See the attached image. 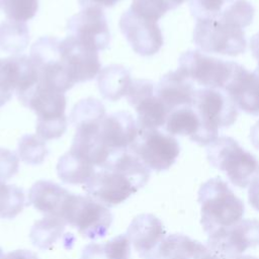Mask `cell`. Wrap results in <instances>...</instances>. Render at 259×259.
<instances>
[{"instance_id": "cell-1", "label": "cell", "mask_w": 259, "mask_h": 259, "mask_svg": "<svg viewBox=\"0 0 259 259\" xmlns=\"http://www.w3.org/2000/svg\"><path fill=\"white\" fill-rule=\"evenodd\" d=\"M150 179V169L130 150L110 156L84 184L88 196L105 206H115L143 188Z\"/></svg>"}, {"instance_id": "cell-2", "label": "cell", "mask_w": 259, "mask_h": 259, "mask_svg": "<svg viewBox=\"0 0 259 259\" xmlns=\"http://www.w3.org/2000/svg\"><path fill=\"white\" fill-rule=\"evenodd\" d=\"M200 224L208 235L232 227L243 220L245 206L227 182L219 177L205 181L198 190Z\"/></svg>"}, {"instance_id": "cell-3", "label": "cell", "mask_w": 259, "mask_h": 259, "mask_svg": "<svg viewBox=\"0 0 259 259\" xmlns=\"http://www.w3.org/2000/svg\"><path fill=\"white\" fill-rule=\"evenodd\" d=\"M192 107L199 117L200 128L191 141L201 146L211 144L219 137V130L232 125L238 116V107L220 89L195 90Z\"/></svg>"}, {"instance_id": "cell-4", "label": "cell", "mask_w": 259, "mask_h": 259, "mask_svg": "<svg viewBox=\"0 0 259 259\" xmlns=\"http://www.w3.org/2000/svg\"><path fill=\"white\" fill-rule=\"evenodd\" d=\"M206 157L235 186L246 188L259 181V161L231 137H218L207 146Z\"/></svg>"}, {"instance_id": "cell-5", "label": "cell", "mask_w": 259, "mask_h": 259, "mask_svg": "<svg viewBox=\"0 0 259 259\" xmlns=\"http://www.w3.org/2000/svg\"><path fill=\"white\" fill-rule=\"evenodd\" d=\"M193 40L203 53L238 56L246 51L244 28L221 12L218 16L196 20Z\"/></svg>"}, {"instance_id": "cell-6", "label": "cell", "mask_w": 259, "mask_h": 259, "mask_svg": "<svg viewBox=\"0 0 259 259\" xmlns=\"http://www.w3.org/2000/svg\"><path fill=\"white\" fill-rule=\"evenodd\" d=\"M24 106L36 114V135L44 141L62 137L68 125L65 115L66 97L64 93L37 85L21 100Z\"/></svg>"}, {"instance_id": "cell-7", "label": "cell", "mask_w": 259, "mask_h": 259, "mask_svg": "<svg viewBox=\"0 0 259 259\" xmlns=\"http://www.w3.org/2000/svg\"><path fill=\"white\" fill-rule=\"evenodd\" d=\"M61 218L90 240L105 237L112 224V214L107 206L88 195L74 193L65 201Z\"/></svg>"}, {"instance_id": "cell-8", "label": "cell", "mask_w": 259, "mask_h": 259, "mask_svg": "<svg viewBox=\"0 0 259 259\" xmlns=\"http://www.w3.org/2000/svg\"><path fill=\"white\" fill-rule=\"evenodd\" d=\"M61 39L42 36L30 48V59L38 73V84L65 93L75 82L61 51Z\"/></svg>"}, {"instance_id": "cell-9", "label": "cell", "mask_w": 259, "mask_h": 259, "mask_svg": "<svg viewBox=\"0 0 259 259\" xmlns=\"http://www.w3.org/2000/svg\"><path fill=\"white\" fill-rule=\"evenodd\" d=\"M238 65L236 62L225 61L193 50L180 56L178 70L203 88L225 90Z\"/></svg>"}, {"instance_id": "cell-10", "label": "cell", "mask_w": 259, "mask_h": 259, "mask_svg": "<svg viewBox=\"0 0 259 259\" xmlns=\"http://www.w3.org/2000/svg\"><path fill=\"white\" fill-rule=\"evenodd\" d=\"M128 150L149 169L164 171L175 163L180 153V146L169 134L158 130H145L139 131L136 141Z\"/></svg>"}, {"instance_id": "cell-11", "label": "cell", "mask_w": 259, "mask_h": 259, "mask_svg": "<svg viewBox=\"0 0 259 259\" xmlns=\"http://www.w3.org/2000/svg\"><path fill=\"white\" fill-rule=\"evenodd\" d=\"M206 246L220 259H238L248 248L259 246V221L241 220L208 235Z\"/></svg>"}, {"instance_id": "cell-12", "label": "cell", "mask_w": 259, "mask_h": 259, "mask_svg": "<svg viewBox=\"0 0 259 259\" xmlns=\"http://www.w3.org/2000/svg\"><path fill=\"white\" fill-rule=\"evenodd\" d=\"M38 83V73L30 57L17 55L0 59V106L15 92L19 100Z\"/></svg>"}, {"instance_id": "cell-13", "label": "cell", "mask_w": 259, "mask_h": 259, "mask_svg": "<svg viewBox=\"0 0 259 259\" xmlns=\"http://www.w3.org/2000/svg\"><path fill=\"white\" fill-rule=\"evenodd\" d=\"M68 35L92 51H103L110 42V32L103 9L88 6L73 15L67 23Z\"/></svg>"}, {"instance_id": "cell-14", "label": "cell", "mask_w": 259, "mask_h": 259, "mask_svg": "<svg viewBox=\"0 0 259 259\" xmlns=\"http://www.w3.org/2000/svg\"><path fill=\"white\" fill-rule=\"evenodd\" d=\"M126 99L137 111L139 131L157 130L166 123L169 111L156 96L153 82L145 79L133 80Z\"/></svg>"}, {"instance_id": "cell-15", "label": "cell", "mask_w": 259, "mask_h": 259, "mask_svg": "<svg viewBox=\"0 0 259 259\" xmlns=\"http://www.w3.org/2000/svg\"><path fill=\"white\" fill-rule=\"evenodd\" d=\"M118 24L120 31L138 55L153 56L162 48L164 40L158 22L146 19L128 8L121 14Z\"/></svg>"}, {"instance_id": "cell-16", "label": "cell", "mask_w": 259, "mask_h": 259, "mask_svg": "<svg viewBox=\"0 0 259 259\" xmlns=\"http://www.w3.org/2000/svg\"><path fill=\"white\" fill-rule=\"evenodd\" d=\"M125 235L142 259H161L160 250L166 239V230L156 215L142 213L135 217Z\"/></svg>"}, {"instance_id": "cell-17", "label": "cell", "mask_w": 259, "mask_h": 259, "mask_svg": "<svg viewBox=\"0 0 259 259\" xmlns=\"http://www.w3.org/2000/svg\"><path fill=\"white\" fill-rule=\"evenodd\" d=\"M138 134L137 121L128 111H117L105 115L100 123V139L111 155L128 150Z\"/></svg>"}, {"instance_id": "cell-18", "label": "cell", "mask_w": 259, "mask_h": 259, "mask_svg": "<svg viewBox=\"0 0 259 259\" xmlns=\"http://www.w3.org/2000/svg\"><path fill=\"white\" fill-rule=\"evenodd\" d=\"M235 105L248 114L259 116V69L249 72L238 65L235 74L224 90Z\"/></svg>"}, {"instance_id": "cell-19", "label": "cell", "mask_w": 259, "mask_h": 259, "mask_svg": "<svg viewBox=\"0 0 259 259\" xmlns=\"http://www.w3.org/2000/svg\"><path fill=\"white\" fill-rule=\"evenodd\" d=\"M61 49L76 84L92 80L100 72L101 64L96 51L85 48L69 35L61 39Z\"/></svg>"}, {"instance_id": "cell-20", "label": "cell", "mask_w": 259, "mask_h": 259, "mask_svg": "<svg viewBox=\"0 0 259 259\" xmlns=\"http://www.w3.org/2000/svg\"><path fill=\"white\" fill-rule=\"evenodd\" d=\"M195 90L192 81L177 69L161 78L156 86L155 94L170 113L182 106H192Z\"/></svg>"}, {"instance_id": "cell-21", "label": "cell", "mask_w": 259, "mask_h": 259, "mask_svg": "<svg viewBox=\"0 0 259 259\" xmlns=\"http://www.w3.org/2000/svg\"><path fill=\"white\" fill-rule=\"evenodd\" d=\"M70 194V191L55 182L38 180L29 189L28 205H33L46 215L61 218L64 203Z\"/></svg>"}, {"instance_id": "cell-22", "label": "cell", "mask_w": 259, "mask_h": 259, "mask_svg": "<svg viewBox=\"0 0 259 259\" xmlns=\"http://www.w3.org/2000/svg\"><path fill=\"white\" fill-rule=\"evenodd\" d=\"M161 259H220L207 246L182 234L166 237L160 250Z\"/></svg>"}, {"instance_id": "cell-23", "label": "cell", "mask_w": 259, "mask_h": 259, "mask_svg": "<svg viewBox=\"0 0 259 259\" xmlns=\"http://www.w3.org/2000/svg\"><path fill=\"white\" fill-rule=\"evenodd\" d=\"M98 89L101 96L109 101H117L126 96L133 83L131 72L122 65H109L98 73Z\"/></svg>"}, {"instance_id": "cell-24", "label": "cell", "mask_w": 259, "mask_h": 259, "mask_svg": "<svg viewBox=\"0 0 259 259\" xmlns=\"http://www.w3.org/2000/svg\"><path fill=\"white\" fill-rule=\"evenodd\" d=\"M96 167L74 151L69 150L57 164L59 178L68 184H85L94 174Z\"/></svg>"}, {"instance_id": "cell-25", "label": "cell", "mask_w": 259, "mask_h": 259, "mask_svg": "<svg viewBox=\"0 0 259 259\" xmlns=\"http://www.w3.org/2000/svg\"><path fill=\"white\" fill-rule=\"evenodd\" d=\"M131 241L125 234L104 243H91L84 247L81 259H130Z\"/></svg>"}, {"instance_id": "cell-26", "label": "cell", "mask_w": 259, "mask_h": 259, "mask_svg": "<svg viewBox=\"0 0 259 259\" xmlns=\"http://www.w3.org/2000/svg\"><path fill=\"white\" fill-rule=\"evenodd\" d=\"M66 225V222L60 217L46 215L31 227L30 241L39 249H50L62 236Z\"/></svg>"}, {"instance_id": "cell-27", "label": "cell", "mask_w": 259, "mask_h": 259, "mask_svg": "<svg viewBox=\"0 0 259 259\" xmlns=\"http://www.w3.org/2000/svg\"><path fill=\"white\" fill-rule=\"evenodd\" d=\"M29 41V31L25 22L7 19L0 23V49L6 53L19 54Z\"/></svg>"}, {"instance_id": "cell-28", "label": "cell", "mask_w": 259, "mask_h": 259, "mask_svg": "<svg viewBox=\"0 0 259 259\" xmlns=\"http://www.w3.org/2000/svg\"><path fill=\"white\" fill-rule=\"evenodd\" d=\"M165 127L171 136H188L191 140L200 128V120L192 106H182L169 113Z\"/></svg>"}, {"instance_id": "cell-29", "label": "cell", "mask_w": 259, "mask_h": 259, "mask_svg": "<svg viewBox=\"0 0 259 259\" xmlns=\"http://www.w3.org/2000/svg\"><path fill=\"white\" fill-rule=\"evenodd\" d=\"M24 205L25 196L22 188L0 180V218L13 219L22 211Z\"/></svg>"}, {"instance_id": "cell-30", "label": "cell", "mask_w": 259, "mask_h": 259, "mask_svg": "<svg viewBox=\"0 0 259 259\" xmlns=\"http://www.w3.org/2000/svg\"><path fill=\"white\" fill-rule=\"evenodd\" d=\"M20 159L30 165H38L44 162L49 154L46 143L37 135H25L18 143Z\"/></svg>"}, {"instance_id": "cell-31", "label": "cell", "mask_w": 259, "mask_h": 259, "mask_svg": "<svg viewBox=\"0 0 259 259\" xmlns=\"http://www.w3.org/2000/svg\"><path fill=\"white\" fill-rule=\"evenodd\" d=\"M105 116V107L98 99L88 97L76 103L71 111L70 120L73 125L81 122L100 120Z\"/></svg>"}, {"instance_id": "cell-32", "label": "cell", "mask_w": 259, "mask_h": 259, "mask_svg": "<svg viewBox=\"0 0 259 259\" xmlns=\"http://www.w3.org/2000/svg\"><path fill=\"white\" fill-rule=\"evenodd\" d=\"M2 9L8 19L25 22L38 10V0H0Z\"/></svg>"}, {"instance_id": "cell-33", "label": "cell", "mask_w": 259, "mask_h": 259, "mask_svg": "<svg viewBox=\"0 0 259 259\" xmlns=\"http://www.w3.org/2000/svg\"><path fill=\"white\" fill-rule=\"evenodd\" d=\"M130 9L146 19L158 22L171 7L167 0H133Z\"/></svg>"}, {"instance_id": "cell-34", "label": "cell", "mask_w": 259, "mask_h": 259, "mask_svg": "<svg viewBox=\"0 0 259 259\" xmlns=\"http://www.w3.org/2000/svg\"><path fill=\"white\" fill-rule=\"evenodd\" d=\"M229 0H190L189 8L192 16L199 19L212 18L218 16Z\"/></svg>"}, {"instance_id": "cell-35", "label": "cell", "mask_w": 259, "mask_h": 259, "mask_svg": "<svg viewBox=\"0 0 259 259\" xmlns=\"http://www.w3.org/2000/svg\"><path fill=\"white\" fill-rule=\"evenodd\" d=\"M19 168L17 155L4 148H0V180H8L14 176Z\"/></svg>"}, {"instance_id": "cell-36", "label": "cell", "mask_w": 259, "mask_h": 259, "mask_svg": "<svg viewBox=\"0 0 259 259\" xmlns=\"http://www.w3.org/2000/svg\"><path fill=\"white\" fill-rule=\"evenodd\" d=\"M82 8L88 6H97L100 8H107L114 6L120 0H78Z\"/></svg>"}, {"instance_id": "cell-37", "label": "cell", "mask_w": 259, "mask_h": 259, "mask_svg": "<svg viewBox=\"0 0 259 259\" xmlns=\"http://www.w3.org/2000/svg\"><path fill=\"white\" fill-rule=\"evenodd\" d=\"M2 259H38V257L29 250H14L4 255Z\"/></svg>"}, {"instance_id": "cell-38", "label": "cell", "mask_w": 259, "mask_h": 259, "mask_svg": "<svg viewBox=\"0 0 259 259\" xmlns=\"http://www.w3.org/2000/svg\"><path fill=\"white\" fill-rule=\"evenodd\" d=\"M248 199L250 204L259 211V181L250 186L248 191Z\"/></svg>"}, {"instance_id": "cell-39", "label": "cell", "mask_w": 259, "mask_h": 259, "mask_svg": "<svg viewBox=\"0 0 259 259\" xmlns=\"http://www.w3.org/2000/svg\"><path fill=\"white\" fill-rule=\"evenodd\" d=\"M250 48H251V52H252L254 58L257 60V63H258L257 68L259 69V31L251 37Z\"/></svg>"}, {"instance_id": "cell-40", "label": "cell", "mask_w": 259, "mask_h": 259, "mask_svg": "<svg viewBox=\"0 0 259 259\" xmlns=\"http://www.w3.org/2000/svg\"><path fill=\"white\" fill-rule=\"evenodd\" d=\"M250 139L253 146L259 150V120L251 127Z\"/></svg>"}, {"instance_id": "cell-41", "label": "cell", "mask_w": 259, "mask_h": 259, "mask_svg": "<svg viewBox=\"0 0 259 259\" xmlns=\"http://www.w3.org/2000/svg\"><path fill=\"white\" fill-rule=\"evenodd\" d=\"M185 1H187V0H167V2L169 3L171 9H174V8L178 7L179 5H181L182 3H184Z\"/></svg>"}, {"instance_id": "cell-42", "label": "cell", "mask_w": 259, "mask_h": 259, "mask_svg": "<svg viewBox=\"0 0 259 259\" xmlns=\"http://www.w3.org/2000/svg\"><path fill=\"white\" fill-rule=\"evenodd\" d=\"M238 259H258V258H256V257H254V256H251V255H245V256H241V257H239Z\"/></svg>"}, {"instance_id": "cell-43", "label": "cell", "mask_w": 259, "mask_h": 259, "mask_svg": "<svg viewBox=\"0 0 259 259\" xmlns=\"http://www.w3.org/2000/svg\"><path fill=\"white\" fill-rule=\"evenodd\" d=\"M3 256H4V255H3V251H2V249L0 248V259H2Z\"/></svg>"}, {"instance_id": "cell-44", "label": "cell", "mask_w": 259, "mask_h": 259, "mask_svg": "<svg viewBox=\"0 0 259 259\" xmlns=\"http://www.w3.org/2000/svg\"><path fill=\"white\" fill-rule=\"evenodd\" d=\"M229 1H230V2H231V1H232V0H229Z\"/></svg>"}, {"instance_id": "cell-45", "label": "cell", "mask_w": 259, "mask_h": 259, "mask_svg": "<svg viewBox=\"0 0 259 259\" xmlns=\"http://www.w3.org/2000/svg\"><path fill=\"white\" fill-rule=\"evenodd\" d=\"M0 6H1V3H0Z\"/></svg>"}]
</instances>
